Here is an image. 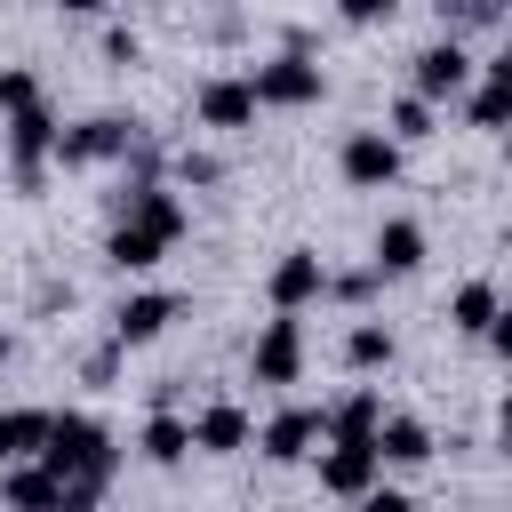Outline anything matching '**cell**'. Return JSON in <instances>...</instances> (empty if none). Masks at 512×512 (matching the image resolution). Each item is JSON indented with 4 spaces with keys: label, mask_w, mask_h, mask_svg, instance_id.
I'll list each match as a JSON object with an SVG mask.
<instances>
[{
    "label": "cell",
    "mask_w": 512,
    "mask_h": 512,
    "mask_svg": "<svg viewBox=\"0 0 512 512\" xmlns=\"http://www.w3.org/2000/svg\"><path fill=\"white\" fill-rule=\"evenodd\" d=\"M48 440V408H0V464H32Z\"/></svg>",
    "instance_id": "d6986e66"
},
{
    "label": "cell",
    "mask_w": 512,
    "mask_h": 512,
    "mask_svg": "<svg viewBox=\"0 0 512 512\" xmlns=\"http://www.w3.org/2000/svg\"><path fill=\"white\" fill-rule=\"evenodd\" d=\"M192 112H200V128H216V136H240V128H256L248 72H208V80L192 88Z\"/></svg>",
    "instance_id": "52a82bcc"
},
{
    "label": "cell",
    "mask_w": 512,
    "mask_h": 512,
    "mask_svg": "<svg viewBox=\"0 0 512 512\" xmlns=\"http://www.w3.org/2000/svg\"><path fill=\"white\" fill-rule=\"evenodd\" d=\"M8 352H16V336H8V328H0V368H8Z\"/></svg>",
    "instance_id": "1f68e13d"
},
{
    "label": "cell",
    "mask_w": 512,
    "mask_h": 512,
    "mask_svg": "<svg viewBox=\"0 0 512 512\" xmlns=\"http://www.w3.org/2000/svg\"><path fill=\"white\" fill-rule=\"evenodd\" d=\"M32 104H48L40 72H32V64H0V120H16V112H32Z\"/></svg>",
    "instance_id": "cb8c5ba5"
},
{
    "label": "cell",
    "mask_w": 512,
    "mask_h": 512,
    "mask_svg": "<svg viewBox=\"0 0 512 512\" xmlns=\"http://www.w3.org/2000/svg\"><path fill=\"white\" fill-rule=\"evenodd\" d=\"M248 96H256V112H264V104L304 112V104H320V96H328V72H320L312 56H264V64L248 72Z\"/></svg>",
    "instance_id": "277c9868"
},
{
    "label": "cell",
    "mask_w": 512,
    "mask_h": 512,
    "mask_svg": "<svg viewBox=\"0 0 512 512\" xmlns=\"http://www.w3.org/2000/svg\"><path fill=\"white\" fill-rule=\"evenodd\" d=\"M136 456H144V464H160V472H168V464H184V456H192V424H184L176 408H152V416H144V432H136Z\"/></svg>",
    "instance_id": "2e32d148"
},
{
    "label": "cell",
    "mask_w": 512,
    "mask_h": 512,
    "mask_svg": "<svg viewBox=\"0 0 512 512\" xmlns=\"http://www.w3.org/2000/svg\"><path fill=\"white\" fill-rule=\"evenodd\" d=\"M184 424H192V448H200V456H240V448L256 440V424H248L240 400H208V408L184 416Z\"/></svg>",
    "instance_id": "7c38bea8"
},
{
    "label": "cell",
    "mask_w": 512,
    "mask_h": 512,
    "mask_svg": "<svg viewBox=\"0 0 512 512\" xmlns=\"http://www.w3.org/2000/svg\"><path fill=\"white\" fill-rule=\"evenodd\" d=\"M424 248H432V240H424V224H416V216H384V224H376V240H368V272H376V280H400V272H416V264H424Z\"/></svg>",
    "instance_id": "8fae6325"
},
{
    "label": "cell",
    "mask_w": 512,
    "mask_h": 512,
    "mask_svg": "<svg viewBox=\"0 0 512 512\" xmlns=\"http://www.w3.org/2000/svg\"><path fill=\"white\" fill-rule=\"evenodd\" d=\"M504 112H512V88L504 80H472L464 88V120L472 128H504Z\"/></svg>",
    "instance_id": "d4e9b609"
},
{
    "label": "cell",
    "mask_w": 512,
    "mask_h": 512,
    "mask_svg": "<svg viewBox=\"0 0 512 512\" xmlns=\"http://www.w3.org/2000/svg\"><path fill=\"white\" fill-rule=\"evenodd\" d=\"M320 288H328V256H312V248H280V264L264 272V296H272V312H304V304H320Z\"/></svg>",
    "instance_id": "ba28073f"
},
{
    "label": "cell",
    "mask_w": 512,
    "mask_h": 512,
    "mask_svg": "<svg viewBox=\"0 0 512 512\" xmlns=\"http://www.w3.org/2000/svg\"><path fill=\"white\" fill-rule=\"evenodd\" d=\"M112 224H136V232H152L160 248H176L184 232H192V208H184V192H168L160 176L152 184H120V200H112Z\"/></svg>",
    "instance_id": "3957f363"
},
{
    "label": "cell",
    "mask_w": 512,
    "mask_h": 512,
    "mask_svg": "<svg viewBox=\"0 0 512 512\" xmlns=\"http://www.w3.org/2000/svg\"><path fill=\"white\" fill-rule=\"evenodd\" d=\"M56 512H104V504H96L88 488H64V496H56Z\"/></svg>",
    "instance_id": "4dcf8cb0"
},
{
    "label": "cell",
    "mask_w": 512,
    "mask_h": 512,
    "mask_svg": "<svg viewBox=\"0 0 512 512\" xmlns=\"http://www.w3.org/2000/svg\"><path fill=\"white\" fill-rule=\"evenodd\" d=\"M360 512H416V496H408V488H368Z\"/></svg>",
    "instance_id": "f546056e"
},
{
    "label": "cell",
    "mask_w": 512,
    "mask_h": 512,
    "mask_svg": "<svg viewBox=\"0 0 512 512\" xmlns=\"http://www.w3.org/2000/svg\"><path fill=\"white\" fill-rule=\"evenodd\" d=\"M336 168H344V184H360V192H384V184L400 176V144H392L384 128H352V136L336 144Z\"/></svg>",
    "instance_id": "9c48e42d"
},
{
    "label": "cell",
    "mask_w": 512,
    "mask_h": 512,
    "mask_svg": "<svg viewBox=\"0 0 512 512\" xmlns=\"http://www.w3.org/2000/svg\"><path fill=\"white\" fill-rule=\"evenodd\" d=\"M160 256H168V248H160L152 232H136V224H112V232H104V264H112V272H152Z\"/></svg>",
    "instance_id": "7402d4cb"
},
{
    "label": "cell",
    "mask_w": 512,
    "mask_h": 512,
    "mask_svg": "<svg viewBox=\"0 0 512 512\" xmlns=\"http://www.w3.org/2000/svg\"><path fill=\"white\" fill-rule=\"evenodd\" d=\"M472 72H480V64H472V48H464V40H432V48H416L408 96H424V104L440 112L448 96H464V88H472Z\"/></svg>",
    "instance_id": "5b68a950"
},
{
    "label": "cell",
    "mask_w": 512,
    "mask_h": 512,
    "mask_svg": "<svg viewBox=\"0 0 512 512\" xmlns=\"http://www.w3.org/2000/svg\"><path fill=\"white\" fill-rule=\"evenodd\" d=\"M176 176H184V184H224V160H216V152H192V144H184V152H176Z\"/></svg>",
    "instance_id": "4316f807"
},
{
    "label": "cell",
    "mask_w": 512,
    "mask_h": 512,
    "mask_svg": "<svg viewBox=\"0 0 512 512\" xmlns=\"http://www.w3.org/2000/svg\"><path fill=\"white\" fill-rule=\"evenodd\" d=\"M432 128H440V112H432L424 96H392V112H384V136H392V144H424Z\"/></svg>",
    "instance_id": "603a6c76"
},
{
    "label": "cell",
    "mask_w": 512,
    "mask_h": 512,
    "mask_svg": "<svg viewBox=\"0 0 512 512\" xmlns=\"http://www.w3.org/2000/svg\"><path fill=\"white\" fill-rule=\"evenodd\" d=\"M368 448H376V464H424L440 440H432V424H424V416H384Z\"/></svg>",
    "instance_id": "e0dca14e"
},
{
    "label": "cell",
    "mask_w": 512,
    "mask_h": 512,
    "mask_svg": "<svg viewBox=\"0 0 512 512\" xmlns=\"http://www.w3.org/2000/svg\"><path fill=\"white\" fill-rule=\"evenodd\" d=\"M56 496H64V488H56L40 464H8V480H0V504H8V512H56Z\"/></svg>",
    "instance_id": "44dd1931"
},
{
    "label": "cell",
    "mask_w": 512,
    "mask_h": 512,
    "mask_svg": "<svg viewBox=\"0 0 512 512\" xmlns=\"http://www.w3.org/2000/svg\"><path fill=\"white\" fill-rule=\"evenodd\" d=\"M320 296H344V304H368V296H376V272H368V264H360V272H328V288H320Z\"/></svg>",
    "instance_id": "83f0119b"
},
{
    "label": "cell",
    "mask_w": 512,
    "mask_h": 512,
    "mask_svg": "<svg viewBox=\"0 0 512 512\" xmlns=\"http://www.w3.org/2000/svg\"><path fill=\"white\" fill-rule=\"evenodd\" d=\"M312 440H320V408H280V416L256 432L264 464H296V456H312Z\"/></svg>",
    "instance_id": "5bb4252c"
},
{
    "label": "cell",
    "mask_w": 512,
    "mask_h": 512,
    "mask_svg": "<svg viewBox=\"0 0 512 512\" xmlns=\"http://www.w3.org/2000/svg\"><path fill=\"white\" fill-rule=\"evenodd\" d=\"M248 376L256 384H296L304 376V320H288V312H272L264 328H256V344H248Z\"/></svg>",
    "instance_id": "8992f818"
},
{
    "label": "cell",
    "mask_w": 512,
    "mask_h": 512,
    "mask_svg": "<svg viewBox=\"0 0 512 512\" xmlns=\"http://www.w3.org/2000/svg\"><path fill=\"white\" fill-rule=\"evenodd\" d=\"M392 352H400V344H392L384 320H352V328H344V368L376 376V368H392Z\"/></svg>",
    "instance_id": "ffe728a7"
},
{
    "label": "cell",
    "mask_w": 512,
    "mask_h": 512,
    "mask_svg": "<svg viewBox=\"0 0 512 512\" xmlns=\"http://www.w3.org/2000/svg\"><path fill=\"white\" fill-rule=\"evenodd\" d=\"M376 424H384V392L376 384H360V392H344L328 416H320V440H344V448H368L376 440Z\"/></svg>",
    "instance_id": "4fadbf2b"
},
{
    "label": "cell",
    "mask_w": 512,
    "mask_h": 512,
    "mask_svg": "<svg viewBox=\"0 0 512 512\" xmlns=\"http://www.w3.org/2000/svg\"><path fill=\"white\" fill-rule=\"evenodd\" d=\"M376 472H384V464H376V448H344V440H328V448H320V488H328V496H368V488H376Z\"/></svg>",
    "instance_id": "9a60e30c"
},
{
    "label": "cell",
    "mask_w": 512,
    "mask_h": 512,
    "mask_svg": "<svg viewBox=\"0 0 512 512\" xmlns=\"http://www.w3.org/2000/svg\"><path fill=\"white\" fill-rule=\"evenodd\" d=\"M136 56H144V32H136V24H104V64H120V72H128Z\"/></svg>",
    "instance_id": "484cf974"
},
{
    "label": "cell",
    "mask_w": 512,
    "mask_h": 512,
    "mask_svg": "<svg viewBox=\"0 0 512 512\" xmlns=\"http://www.w3.org/2000/svg\"><path fill=\"white\" fill-rule=\"evenodd\" d=\"M504 320V296H496V280H464L456 296H448V328L456 336H488Z\"/></svg>",
    "instance_id": "ac0fdd59"
},
{
    "label": "cell",
    "mask_w": 512,
    "mask_h": 512,
    "mask_svg": "<svg viewBox=\"0 0 512 512\" xmlns=\"http://www.w3.org/2000/svg\"><path fill=\"white\" fill-rule=\"evenodd\" d=\"M136 136H144V120H128V112H88V120H72V128H56V168H104V160H128L136 152Z\"/></svg>",
    "instance_id": "7a4b0ae2"
},
{
    "label": "cell",
    "mask_w": 512,
    "mask_h": 512,
    "mask_svg": "<svg viewBox=\"0 0 512 512\" xmlns=\"http://www.w3.org/2000/svg\"><path fill=\"white\" fill-rule=\"evenodd\" d=\"M120 376V344H96L88 360H80V384H112Z\"/></svg>",
    "instance_id": "f1b7e54d"
},
{
    "label": "cell",
    "mask_w": 512,
    "mask_h": 512,
    "mask_svg": "<svg viewBox=\"0 0 512 512\" xmlns=\"http://www.w3.org/2000/svg\"><path fill=\"white\" fill-rule=\"evenodd\" d=\"M168 320H184V296L176 288H136V296H120V312H112V344L128 352V344H152V336H168Z\"/></svg>",
    "instance_id": "30bf717a"
},
{
    "label": "cell",
    "mask_w": 512,
    "mask_h": 512,
    "mask_svg": "<svg viewBox=\"0 0 512 512\" xmlns=\"http://www.w3.org/2000/svg\"><path fill=\"white\" fill-rule=\"evenodd\" d=\"M32 464H40L56 488H88V496H104V480L120 472V440H112L96 416L64 408V416H48V440H40Z\"/></svg>",
    "instance_id": "6da1fadb"
}]
</instances>
